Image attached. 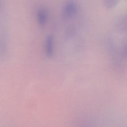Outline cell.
<instances>
[{
    "label": "cell",
    "mask_w": 127,
    "mask_h": 127,
    "mask_svg": "<svg viewBox=\"0 0 127 127\" xmlns=\"http://www.w3.org/2000/svg\"><path fill=\"white\" fill-rule=\"evenodd\" d=\"M99 123L90 118H82L76 123V127H102Z\"/></svg>",
    "instance_id": "6da1fadb"
},
{
    "label": "cell",
    "mask_w": 127,
    "mask_h": 127,
    "mask_svg": "<svg viewBox=\"0 0 127 127\" xmlns=\"http://www.w3.org/2000/svg\"><path fill=\"white\" fill-rule=\"evenodd\" d=\"M77 11V6L73 2H67L63 10V15L66 18H69L74 16Z\"/></svg>",
    "instance_id": "7a4b0ae2"
},
{
    "label": "cell",
    "mask_w": 127,
    "mask_h": 127,
    "mask_svg": "<svg viewBox=\"0 0 127 127\" xmlns=\"http://www.w3.org/2000/svg\"><path fill=\"white\" fill-rule=\"evenodd\" d=\"M45 52L49 57H51L53 53V37L52 36H49L45 43Z\"/></svg>",
    "instance_id": "3957f363"
},
{
    "label": "cell",
    "mask_w": 127,
    "mask_h": 127,
    "mask_svg": "<svg viewBox=\"0 0 127 127\" xmlns=\"http://www.w3.org/2000/svg\"><path fill=\"white\" fill-rule=\"evenodd\" d=\"M37 17L38 22L40 24L42 25L45 24L47 18V13L46 11L43 8L40 9L38 13Z\"/></svg>",
    "instance_id": "277c9868"
}]
</instances>
